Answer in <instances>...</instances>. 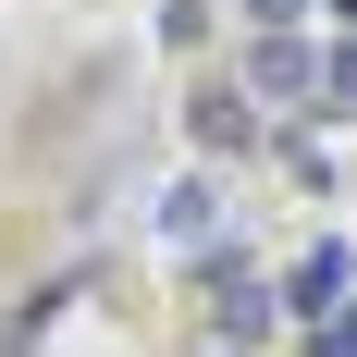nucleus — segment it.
<instances>
[{
  "label": "nucleus",
  "instance_id": "f257e3e1",
  "mask_svg": "<svg viewBox=\"0 0 357 357\" xmlns=\"http://www.w3.org/2000/svg\"><path fill=\"white\" fill-rule=\"evenodd\" d=\"M259 86H284V99H296V86H308V50H296V37H259Z\"/></svg>",
  "mask_w": 357,
  "mask_h": 357
},
{
  "label": "nucleus",
  "instance_id": "f03ea898",
  "mask_svg": "<svg viewBox=\"0 0 357 357\" xmlns=\"http://www.w3.org/2000/svg\"><path fill=\"white\" fill-rule=\"evenodd\" d=\"M247 13H259V25H296V13H308V0H247Z\"/></svg>",
  "mask_w": 357,
  "mask_h": 357
}]
</instances>
